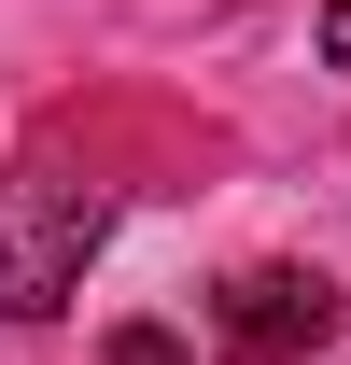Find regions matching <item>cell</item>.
Wrapping results in <instances>:
<instances>
[{
	"label": "cell",
	"mask_w": 351,
	"mask_h": 365,
	"mask_svg": "<svg viewBox=\"0 0 351 365\" xmlns=\"http://www.w3.org/2000/svg\"><path fill=\"white\" fill-rule=\"evenodd\" d=\"M98 239H113L98 182H0V323H43L98 267Z\"/></svg>",
	"instance_id": "1"
},
{
	"label": "cell",
	"mask_w": 351,
	"mask_h": 365,
	"mask_svg": "<svg viewBox=\"0 0 351 365\" xmlns=\"http://www.w3.org/2000/svg\"><path fill=\"white\" fill-rule=\"evenodd\" d=\"M323 337H337V281L323 267H239L225 309H211V351L225 365H309Z\"/></svg>",
	"instance_id": "2"
},
{
	"label": "cell",
	"mask_w": 351,
	"mask_h": 365,
	"mask_svg": "<svg viewBox=\"0 0 351 365\" xmlns=\"http://www.w3.org/2000/svg\"><path fill=\"white\" fill-rule=\"evenodd\" d=\"M98 365H197V351H183L169 323H113V351H98Z\"/></svg>",
	"instance_id": "3"
},
{
	"label": "cell",
	"mask_w": 351,
	"mask_h": 365,
	"mask_svg": "<svg viewBox=\"0 0 351 365\" xmlns=\"http://www.w3.org/2000/svg\"><path fill=\"white\" fill-rule=\"evenodd\" d=\"M323 56H337V71H351V0H323Z\"/></svg>",
	"instance_id": "4"
}]
</instances>
